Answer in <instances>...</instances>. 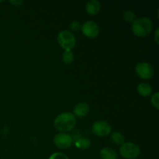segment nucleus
Instances as JSON below:
<instances>
[{
    "instance_id": "obj_1",
    "label": "nucleus",
    "mask_w": 159,
    "mask_h": 159,
    "mask_svg": "<svg viewBox=\"0 0 159 159\" xmlns=\"http://www.w3.org/2000/svg\"><path fill=\"white\" fill-rule=\"evenodd\" d=\"M76 124V118L72 113L65 112L59 114L54 119V126L61 133L71 131Z\"/></svg>"
},
{
    "instance_id": "obj_2",
    "label": "nucleus",
    "mask_w": 159,
    "mask_h": 159,
    "mask_svg": "<svg viewBox=\"0 0 159 159\" xmlns=\"http://www.w3.org/2000/svg\"><path fill=\"white\" fill-rule=\"evenodd\" d=\"M153 21L148 17H141L136 19L132 23L131 30L138 37H145L148 35L153 30Z\"/></svg>"
},
{
    "instance_id": "obj_3",
    "label": "nucleus",
    "mask_w": 159,
    "mask_h": 159,
    "mask_svg": "<svg viewBox=\"0 0 159 159\" xmlns=\"http://www.w3.org/2000/svg\"><path fill=\"white\" fill-rule=\"evenodd\" d=\"M57 42L59 45L65 51H71L76 43V39L72 32L68 30H61L57 34Z\"/></svg>"
},
{
    "instance_id": "obj_4",
    "label": "nucleus",
    "mask_w": 159,
    "mask_h": 159,
    "mask_svg": "<svg viewBox=\"0 0 159 159\" xmlns=\"http://www.w3.org/2000/svg\"><path fill=\"white\" fill-rule=\"evenodd\" d=\"M121 156L125 159H135L141 154V149L137 144L131 142H124L119 149Z\"/></svg>"
},
{
    "instance_id": "obj_5",
    "label": "nucleus",
    "mask_w": 159,
    "mask_h": 159,
    "mask_svg": "<svg viewBox=\"0 0 159 159\" xmlns=\"http://www.w3.org/2000/svg\"><path fill=\"white\" fill-rule=\"evenodd\" d=\"M135 71L141 79H149L153 77L154 68L148 62H140L135 67Z\"/></svg>"
},
{
    "instance_id": "obj_6",
    "label": "nucleus",
    "mask_w": 159,
    "mask_h": 159,
    "mask_svg": "<svg viewBox=\"0 0 159 159\" xmlns=\"http://www.w3.org/2000/svg\"><path fill=\"white\" fill-rule=\"evenodd\" d=\"M92 131L99 137H106L111 132V126L104 120H97L92 126Z\"/></svg>"
},
{
    "instance_id": "obj_7",
    "label": "nucleus",
    "mask_w": 159,
    "mask_h": 159,
    "mask_svg": "<svg viewBox=\"0 0 159 159\" xmlns=\"http://www.w3.org/2000/svg\"><path fill=\"white\" fill-rule=\"evenodd\" d=\"M82 32L85 37L89 38H95L97 37L99 34V27L97 23L92 20L85 22L82 25Z\"/></svg>"
},
{
    "instance_id": "obj_8",
    "label": "nucleus",
    "mask_w": 159,
    "mask_h": 159,
    "mask_svg": "<svg viewBox=\"0 0 159 159\" xmlns=\"http://www.w3.org/2000/svg\"><path fill=\"white\" fill-rule=\"evenodd\" d=\"M54 143L59 148L66 149L71 146L72 138L66 133H59L54 136Z\"/></svg>"
},
{
    "instance_id": "obj_9",
    "label": "nucleus",
    "mask_w": 159,
    "mask_h": 159,
    "mask_svg": "<svg viewBox=\"0 0 159 159\" xmlns=\"http://www.w3.org/2000/svg\"><path fill=\"white\" fill-rule=\"evenodd\" d=\"M101 9V3L98 0H89L85 5V10L90 15H96Z\"/></svg>"
},
{
    "instance_id": "obj_10",
    "label": "nucleus",
    "mask_w": 159,
    "mask_h": 159,
    "mask_svg": "<svg viewBox=\"0 0 159 159\" xmlns=\"http://www.w3.org/2000/svg\"><path fill=\"white\" fill-rule=\"evenodd\" d=\"M89 112V105L86 103V102H79V103H78L75 107L74 113L73 114L82 117V116H84L86 114H88Z\"/></svg>"
},
{
    "instance_id": "obj_11",
    "label": "nucleus",
    "mask_w": 159,
    "mask_h": 159,
    "mask_svg": "<svg viewBox=\"0 0 159 159\" xmlns=\"http://www.w3.org/2000/svg\"><path fill=\"white\" fill-rule=\"evenodd\" d=\"M99 156L102 159H117V153L110 148H103L99 152Z\"/></svg>"
},
{
    "instance_id": "obj_12",
    "label": "nucleus",
    "mask_w": 159,
    "mask_h": 159,
    "mask_svg": "<svg viewBox=\"0 0 159 159\" xmlns=\"http://www.w3.org/2000/svg\"><path fill=\"white\" fill-rule=\"evenodd\" d=\"M138 93L142 96H148L152 93V87L146 82H141L137 87Z\"/></svg>"
},
{
    "instance_id": "obj_13",
    "label": "nucleus",
    "mask_w": 159,
    "mask_h": 159,
    "mask_svg": "<svg viewBox=\"0 0 159 159\" xmlns=\"http://www.w3.org/2000/svg\"><path fill=\"white\" fill-rule=\"evenodd\" d=\"M91 145V141L87 138H80L75 141V146L81 150L88 149Z\"/></svg>"
},
{
    "instance_id": "obj_14",
    "label": "nucleus",
    "mask_w": 159,
    "mask_h": 159,
    "mask_svg": "<svg viewBox=\"0 0 159 159\" xmlns=\"http://www.w3.org/2000/svg\"><path fill=\"white\" fill-rule=\"evenodd\" d=\"M110 138H111L112 141L116 144L121 145L124 143V137L123 136L122 134L118 131L113 132L111 136H110Z\"/></svg>"
},
{
    "instance_id": "obj_15",
    "label": "nucleus",
    "mask_w": 159,
    "mask_h": 159,
    "mask_svg": "<svg viewBox=\"0 0 159 159\" xmlns=\"http://www.w3.org/2000/svg\"><path fill=\"white\" fill-rule=\"evenodd\" d=\"M123 18L127 23H133L136 20V15L130 9H127L123 12Z\"/></svg>"
},
{
    "instance_id": "obj_16",
    "label": "nucleus",
    "mask_w": 159,
    "mask_h": 159,
    "mask_svg": "<svg viewBox=\"0 0 159 159\" xmlns=\"http://www.w3.org/2000/svg\"><path fill=\"white\" fill-rule=\"evenodd\" d=\"M62 60L64 63L71 64L74 61V54L71 51H65L62 55Z\"/></svg>"
},
{
    "instance_id": "obj_17",
    "label": "nucleus",
    "mask_w": 159,
    "mask_h": 159,
    "mask_svg": "<svg viewBox=\"0 0 159 159\" xmlns=\"http://www.w3.org/2000/svg\"><path fill=\"white\" fill-rule=\"evenodd\" d=\"M49 159H69L66 155L61 152H55L49 157Z\"/></svg>"
},
{
    "instance_id": "obj_18",
    "label": "nucleus",
    "mask_w": 159,
    "mask_h": 159,
    "mask_svg": "<svg viewBox=\"0 0 159 159\" xmlns=\"http://www.w3.org/2000/svg\"><path fill=\"white\" fill-rule=\"evenodd\" d=\"M158 95L159 93L158 92H156V93H154L153 96H152V99H151L152 104L153 105V107H155L156 109H158Z\"/></svg>"
},
{
    "instance_id": "obj_19",
    "label": "nucleus",
    "mask_w": 159,
    "mask_h": 159,
    "mask_svg": "<svg viewBox=\"0 0 159 159\" xmlns=\"http://www.w3.org/2000/svg\"><path fill=\"white\" fill-rule=\"evenodd\" d=\"M69 27L71 30L75 31L76 32V31H79V30L81 29V27H82V24L78 21H73L70 23Z\"/></svg>"
},
{
    "instance_id": "obj_20",
    "label": "nucleus",
    "mask_w": 159,
    "mask_h": 159,
    "mask_svg": "<svg viewBox=\"0 0 159 159\" xmlns=\"http://www.w3.org/2000/svg\"><path fill=\"white\" fill-rule=\"evenodd\" d=\"M9 2H10L11 4H13L15 5V6H20V5H21L22 3H23V1H9Z\"/></svg>"
},
{
    "instance_id": "obj_21",
    "label": "nucleus",
    "mask_w": 159,
    "mask_h": 159,
    "mask_svg": "<svg viewBox=\"0 0 159 159\" xmlns=\"http://www.w3.org/2000/svg\"><path fill=\"white\" fill-rule=\"evenodd\" d=\"M158 28H157L156 31H155V42H156L157 43H158Z\"/></svg>"
}]
</instances>
